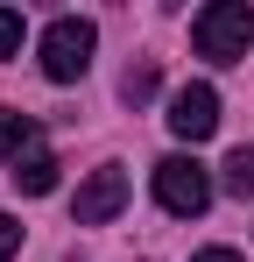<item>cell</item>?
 Returning a JSON list of instances; mask_svg holds the SVG:
<instances>
[{
    "mask_svg": "<svg viewBox=\"0 0 254 262\" xmlns=\"http://www.w3.org/2000/svg\"><path fill=\"white\" fill-rule=\"evenodd\" d=\"M92 50H99V29L85 21V14H57L49 29H42V78L49 85H78L85 71H92Z\"/></svg>",
    "mask_w": 254,
    "mask_h": 262,
    "instance_id": "obj_1",
    "label": "cell"
},
{
    "mask_svg": "<svg viewBox=\"0 0 254 262\" xmlns=\"http://www.w3.org/2000/svg\"><path fill=\"white\" fill-rule=\"evenodd\" d=\"M191 43H198V57H212V64H240L247 43H254V7L247 0H212V7H198Z\"/></svg>",
    "mask_w": 254,
    "mask_h": 262,
    "instance_id": "obj_2",
    "label": "cell"
},
{
    "mask_svg": "<svg viewBox=\"0 0 254 262\" xmlns=\"http://www.w3.org/2000/svg\"><path fill=\"white\" fill-rule=\"evenodd\" d=\"M156 206L176 213V220H198V213L212 206L205 163H198V156H163V163H156Z\"/></svg>",
    "mask_w": 254,
    "mask_h": 262,
    "instance_id": "obj_3",
    "label": "cell"
},
{
    "mask_svg": "<svg viewBox=\"0 0 254 262\" xmlns=\"http://www.w3.org/2000/svg\"><path fill=\"white\" fill-rule=\"evenodd\" d=\"M169 135H176V142H212V135H219V92H212L205 78L169 92Z\"/></svg>",
    "mask_w": 254,
    "mask_h": 262,
    "instance_id": "obj_4",
    "label": "cell"
},
{
    "mask_svg": "<svg viewBox=\"0 0 254 262\" xmlns=\"http://www.w3.org/2000/svg\"><path fill=\"white\" fill-rule=\"evenodd\" d=\"M120 206H127V170H120V163H99V170L78 184V199H71V220H78V227H106Z\"/></svg>",
    "mask_w": 254,
    "mask_h": 262,
    "instance_id": "obj_5",
    "label": "cell"
},
{
    "mask_svg": "<svg viewBox=\"0 0 254 262\" xmlns=\"http://www.w3.org/2000/svg\"><path fill=\"white\" fill-rule=\"evenodd\" d=\"M14 191H29V199L57 191V156H49V149H29V156L14 163Z\"/></svg>",
    "mask_w": 254,
    "mask_h": 262,
    "instance_id": "obj_6",
    "label": "cell"
},
{
    "mask_svg": "<svg viewBox=\"0 0 254 262\" xmlns=\"http://www.w3.org/2000/svg\"><path fill=\"white\" fill-rule=\"evenodd\" d=\"M36 149V114H14V106H0V156L7 163H21Z\"/></svg>",
    "mask_w": 254,
    "mask_h": 262,
    "instance_id": "obj_7",
    "label": "cell"
},
{
    "mask_svg": "<svg viewBox=\"0 0 254 262\" xmlns=\"http://www.w3.org/2000/svg\"><path fill=\"white\" fill-rule=\"evenodd\" d=\"M120 99L127 106H148V99H156V64H127L120 71Z\"/></svg>",
    "mask_w": 254,
    "mask_h": 262,
    "instance_id": "obj_8",
    "label": "cell"
},
{
    "mask_svg": "<svg viewBox=\"0 0 254 262\" xmlns=\"http://www.w3.org/2000/svg\"><path fill=\"white\" fill-rule=\"evenodd\" d=\"M226 191H240V199L254 191V149H233L226 156Z\"/></svg>",
    "mask_w": 254,
    "mask_h": 262,
    "instance_id": "obj_9",
    "label": "cell"
},
{
    "mask_svg": "<svg viewBox=\"0 0 254 262\" xmlns=\"http://www.w3.org/2000/svg\"><path fill=\"white\" fill-rule=\"evenodd\" d=\"M14 50H21V14L0 7V57H14Z\"/></svg>",
    "mask_w": 254,
    "mask_h": 262,
    "instance_id": "obj_10",
    "label": "cell"
},
{
    "mask_svg": "<svg viewBox=\"0 0 254 262\" xmlns=\"http://www.w3.org/2000/svg\"><path fill=\"white\" fill-rule=\"evenodd\" d=\"M14 248H21V227H14V220H7V213H0V262H7V255H14Z\"/></svg>",
    "mask_w": 254,
    "mask_h": 262,
    "instance_id": "obj_11",
    "label": "cell"
},
{
    "mask_svg": "<svg viewBox=\"0 0 254 262\" xmlns=\"http://www.w3.org/2000/svg\"><path fill=\"white\" fill-rule=\"evenodd\" d=\"M191 262H240L233 248H205V255H191Z\"/></svg>",
    "mask_w": 254,
    "mask_h": 262,
    "instance_id": "obj_12",
    "label": "cell"
}]
</instances>
